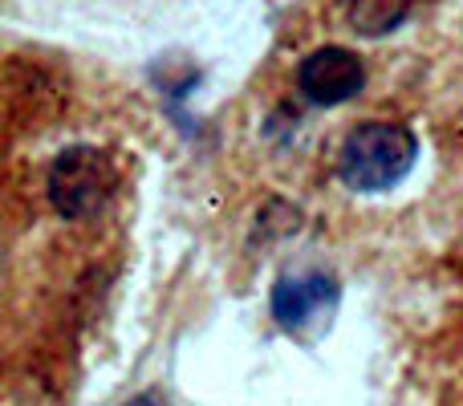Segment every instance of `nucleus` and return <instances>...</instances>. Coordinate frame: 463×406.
Masks as SVG:
<instances>
[{"label": "nucleus", "instance_id": "f03ea898", "mask_svg": "<svg viewBox=\"0 0 463 406\" xmlns=\"http://www.w3.org/2000/svg\"><path fill=\"white\" fill-rule=\"evenodd\" d=\"M114 187H118V171H114L110 155L98 146H70L49 167V203L65 220L98 215L110 203Z\"/></svg>", "mask_w": 463, "mask_h": 406}, {"label": "nucleus", "instance_id": "39448f33", "mask_svg": "<svg viewBox=\"0 0 463 406\" xmlns=\"http://www.w3.org/2000/svg\"><path fill=\"white\" fill-rule=\"evenodd\" d=\"M411 13V0H350V24L358 37H386Z\"/></svg>", "mask_w": 463, "mask_h": 406}, {"label": "nucleus", "instance_id": "7ed1b4c3", "mask_svg": "<svg viewBox=\"0 0 463 406\" xmlns=\"http://www.w3.org/2000/svg\"><path fill=\"white\" fill-rule=\"evenodd\" d=\"M337 280L321 269H305V272H285L272 285V321L285 334H309V329H326L329 317L337 313Z\"/></svg>", "mask_w": 463, "mask_h": 406}, {"label": "nucleus", "instance_id": "f257e3e1", "mask_svg": "<svg viewBox=\"0 0 463 406\" xmlns=\"http://www.w3.org/2000/svg\"><path fill=\"white\" fill-rule=\"evenodd\" d=\"M419 159V143L407 127L394 122H362L358 130H350V138L342 143L337 155V175L350 192L378 195L399 187L411 175Z\"/></svg>", "mask_w": 463, "mask_h": 406}, {"label": "nucleus", "instance_id": "20e7f679", "mask_svg": "<svg viewBox=\"0 0 463 406\" xmlns=\"http://www.w3.org/2000/svg\"><path fill=\"white\" fill-rule=\"evenodd\" d=\"M297 86L313 106H342L366 86V65L345 45H321L301 61Z\"/></svg>", "mask_w": 463, "mask_h": 406}]
</instances>
